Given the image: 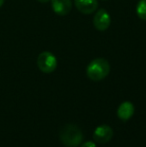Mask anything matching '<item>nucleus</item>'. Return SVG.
Returning <instances> with one entry per match:
<instances>
[{
    "mask_svg": "<svg viewBox=\"0 0 146 147\" xmlns=\"http://www.w3.org/2000/svg\"><path fill=\"white\" fill-rule=\"evenodd\" d=\"M59 137L61 142L66 147H77L83 140V134L77 125L66 124L60 130Z\"/></svg>",
    "mask_w": 146,
    "mask_h": 147,
    "instance_id": "obj_1",
    "label": "nucleus"
},
{
    "mask_svg": "<svg viewBox=\"0 0 146 147\" xmlns=\"http://www.w3.org/2000/svg\"><path fill=\"white\" fill-rule=\"evenodd\" d=\"M110 72L109 62L104 58L93 59L86 68L87 77L92 81H100L107 77Z\"/></svg>",
    "mask_w": 146,
    "mask_h": 147,
    "instance_id": "obj_2",
    "label": "nucleus"
},
{
    "mask_svg": "<svg viewBox=\"0 0 146 147\" xmlns=\"http://www.w3.org/2000/svg\"><path fill=\"white\" fill-rule=\"evenodd\" d=\"M37 66L43 73H51L57 67V59L53 53L43 51L37 57Z\"/></svg>",
    "mask_w": 146,
    "mask_h": 147,
    "instance_id": "obj_3",
    "label": "nucleus"
},
{
    "mask_svg": "<svg viewBox=\"0 0 146 147\" xmlns=\"http://www.w3.org/2000/svg\"><path fill=\"white\" fill-rule=\"evenodd\" d=\"M111 23L110 15L105 9L101 8L96 11L93 17V25L98 31H105L108 29Z\"/></svg>",
    "mask_w": 146,
    "mask_h": 147,
    "instance_id": "obj_4",
    "label": "nucleus"
},
{
    "mask_svg": "<svg viewBox=\"0 0 146 147\" xmlns=\"http://www.w3.org/2000/svg\"><path fill=\"white\" fill-rule=\"evenodd\" d=\"M113 137V130L110 126L103 124L100 125L94 130L93 133V139L94 141L98 142V143H107L109 142Z\"/></svg>",
    "mask_w": 146,
    "mask_h": 147,
    "instance_id": "obj_5",
    "label": "nucleus"
},
{
    "mask_svg": "<svg viewBox=\"0 0 146 147\" xmlns=\"http://www.w3.org/2000/svg\"><path fill=\"white\" fill-rule=\"evenodd\" d=\"M52 9L57 15L65 16L72 9L71 0H51Z\"/></svg>",
    "mask_w": 146,
    "mask_h": 147,
    "instance_id": "obj_6",
    "label": "nucleus"
},
{
    "mask_svg": "<svg viewBox=\"0 0 146 147\" xmlns=\"http://www.w3.org/2000/svg\"><path fill=\"white\" fill-rule=\"evenodd\" d=\"M75 7L83 14H91L98 8L97 0H74Z\"/></svg>",
    "mask_w": 146,
    "mask_h": 147,
    "instance_id": "obj_7",
    "label": "nucleus"
},
{
    "mask_svg": "<svg viewBox=\"0 0 146 147\" xmlns=\"http://www.w3.org/2000/svg\"><path fill=\"white\" fill-rule=\"evenodd\" d=\"M134 114V106L129 101H124L119 105L117 109V116L122 121H127L129 120Z\"/></svg>",
    "mask_w": 146,
    "mask_h": 147,
    "instance_id": "obj_8",
    "label": "nucleus"
},
{
    "mask_svg": "<svg viewBox=\"0 0 146 147\" xmlns=\"http://www.w3.org/2000/svg\"><path fill=\"white\" fill-rule=\"evenodd\" d=\"M136 13L140 19L146 20V0H139L136 6Z\"/></svg>",
    "mask_w": 146,
    "mask_h": 147,
    "instance_id": "obj_9",
    "label": "nucleus"
},
{
    "mask_svg": "<svg viewBox=\"0 0 146 147\" xmlns=\"http://www.w3.org/2000/svg\"><path fill=\"white\" fill-rule=\"evenodd\" d=\"M81 147H97V146H96V144L94 143V142H92V141H86V142H84V143L82 144Z\"/></svg>",
    "mask_w": 146,
    "mask_h": 147,
    "instance_id": "obj_10",
    "label": "nucleus"
},
{
    "mask_svg": "<svg viewBox=\"0 0 146 147\" xmlns=\"http://www.w3.org/2000/svg\"><path fill=\"white\" fill-rule=\"evenodd\" d=\"M38 2H40V3H47L48 1H50V0H37Z\"/></svg>",
    "mask_w": 146,
    "mask_h": 147,
    "instance_id": "obj_11",
    "label": "nucleus"
},
{
    "mask_svg": "<svg viewBox=\"0 0 146 147\" xmlns=\"http://www.w3.org/2000/svg\"><path fill=\"white\" fill-rule=\"evenodd\" d=\"M4 1H5V0H0V7H1V6H2V5H3Z\"/></svg>",
    "mask_w": 146,
    "mask_h": 147,
    "instance_id": "obj_12",
    "label": "nucleus"
},
{
    "mask_svg": "<svg viewBox=\"0 0 146 147\" xmlns=\"http://www.w3.org/2000/svg\"><path fill=\"white\" fill-rule=\"evenodd\" d=\"M102 1H106V0H102Z\"/></svg>",
    "mask_w": 146,
    "mask_h": 147,
    "instance_id": "obj_13",
    "label": "nucleus"
}]
</instances>
